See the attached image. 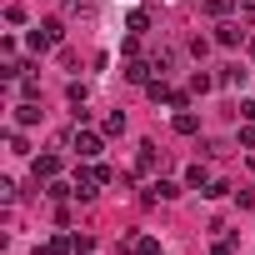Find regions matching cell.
Listing matches in <instances>:
<instances>
[{
    "label": "cell",
    "instance_id": "cell-5",
    "mask_svg": "<svg viewBox=\"0 0 255 255\" xmlns=\"http://www.w3.org/2000/svg\"><path fill=\"white\" fill-rule=\"evenodd\" d=\"M215 45H225V50H235V45H245V30H240L235 20H220V25H215Z\"/></svg>",
    "mask_w": 255,
    "mask_h": 255
},
{
    "label": "cell",
    "instance_id": "cell-13",
    "mask_svg": "<svg viewBox=\"0 0 255 255\" xmlns=\"http://www.w3.org/2000/svg\"><path fill=\"white\" fill-rule=\"evenodd\" d=\"M70 250H75V240H70V235H55V240H50L40 255H70Z\"/></svg>",
    "mask_w": 255,
    "mask_h": 255
},
{
    "label": "cell",
    "instance_id": "cell-15",
    "mask_svg": "<svg viewBox=\"0 0 255 255\" xmlns=\"http://www.w3.org/2000/svg\"><path fill=\"white\" fill-rule=\"evenodd\" d=\"M20 100H40V80L35 75H20Z\"/></svg>",
    "mask_w": 255,
    "mask_h": 255
},
{
    "label": "cell",
    "instance_id": "cell-7",
    "mask_svg": "<svg viewBox=\"0 0 255 255\" xmlns=\"http://www.w3.org/2000/svg\"><path fill=\"white\" fill-rule=\"evenodd\" d=\"M175 195H180V185H175V180H155L140 200H145V205H155V200H175Z\"/></svg>",
    "mask_w": 255,
    "mask_h": 255
},
{
    "label": "cell",
    "instance_id": "cell-18",
    "mask_svg": "<svg viewBox=\"0 0 255 255\" xmlns=\"http://www.w3.org/2000/svg\"><path fill=\"white\" fill-rule=\"evenodd\" d=\"M240 80H245L240 65H225V70H220V85H240Z\"/></svg>",
    "mask_w": 255,
    "mask_h": 255
},
{
    "label": "cell",
    "instance_id": "cell-20",
    "mask_svg": "<svg viewBox=\"0 0 255 255\" xmlns=\"http://www.w3.org/2000/svg\"><path fill=\"white\" fill-rule=\"evenodd\" d=\"M205 155H210V160H220V155H230V145H225V140H205Z\"/></svg>",
    "mask_w": 255,
    "mask_h": 255
},
{
    "label": "cell",
    "instance_id": "cell-19",
    "mask_svg": "<svg viewBox=\"0 0 255 255\" xmlns=\"http://www.w3.org/2000/svg\"><path fill=\"white\" fill-rule=\"evenodd\" d=\"M85 95H90V90H85L80 80H70V90H65V100H70V105H85Z\"/></svg>",
    "mask_w": 255,
    "mask_h": 255
},
{
    "label": "cell",
    "instance_id": "cell-14",
    "mask_svg": "<svg viewBox=\"0 0 255 255\" xmlns=\"http://www.w3.org/2000/svg\"><path fill=\"white\" fill-rule=\"evenodd\" d=\"M235 10V0H205V15H215V20H225Z\"/></svg>",
    "mask_w": 255,
    "mask_h": 255
},
{
    "label": "cell",
    "instance_id": "cell-23",
    "mask_svg": "<svg viewBox=\"0 0 255 255\" xmlns=\"http://www.w3.org/2000/svg\"><path fill=\"white\" fill-rule=\"evenodd\" d=\"M240 145H245V150H255V120H250L245 130H240Z\"/></svg>",
    "mask_w": 255,
    "mask_h": 255
},
{
    "label": "cell",
    "instance_id": "cell-11",
    "mask_svg": "<svg viewBox=\"0 0 255 255\" xmlns=\"http://www.w3.org/2000/svg\"><path fill=\"white\" fill-rule=\"evenodd\" d=\"M135 165H140V170H155V165H160V150H155V140H140V155H135Z\"/></svg>",
    "mask_w": 255,
    "mask_h": 255
},
{
    "label": "cell",
    "instance_id": "cell-12",
    "mask_svg": "<svg viewBox=\"0 0 255 255\" xmlns=\"http://www.w3.org/2000/svg\"><path fill=\"white\" fill-rule=\"evenodd\" d=\"M100 135H125V110H110L100 120Z\"/></svg>",
    "mask_w": 255,
    "mask_h": 255
},
{
    "label": "cell",
    "instance_id": "cell-27",
    "mask_svg": "<svg viewBox=\"0 0 255 255\" xmlns=\"http://www.w3.org/2000/svg\"><path fill=\"white\" fill-rule=\"evenodd\" d=\"M245 50H250V55H255V35H250V40H245Z\"/></svg>",
    "mask_w": 255,
    "mask_h": 255
},
{
    "label": "cell",
    "instance_id": "cell-22",
    "mask_svg": "<svg viewBox=\"0 0 255 255\" xmlns=\"http://www.w3.org/2000/svg\"><path fill=\"white\" fill-rule=\"evenodd\" d=\"M200 195H210V200H220V195H230V185H225V180H210V185H205Z\"/></svg>",
    "mask_w": 255,
    "mask_h": 255
},
{
    "label": "cell",
    "instance_id": "cell-9",
    "mask_svg": "<svg viewBox=\"0 0 255 255\" xmlns=\"http://www.w3.org/2000/svg\"><path fill=\"white\" fill-rule=\"evenodd\" d=\"M200 130V115L195 110H175V135H195Z\"/></svg>",
    "mask_w": 255,
    "mask_h": 255
},
{
    "label": "cell",
    "instance_id": "cell-21",
    "mask_svg": "<svg viewBox=\"0 0 255 255\" xmlns=\"http://www.w3.org/2000/svg\"><path fill=\"white\" fill-rule=\"evenodd\" d=\"M50 200H65V195H75V185H60V180H50V190H45Z\"/></svg>",
    "mask_w": 255,
    "mask_h": 255
},
{
    "label": "cell",
    "instance_id": "cell-17",
    "mask_svg": "<svg viewBox=\"0 0 255 255\" xmlns=\"http://www.w3.org/2000/svg\"><path fill=\"white\" fill-rule=\"evenodd\" d=\"M140 30H150V15L145 10H130V35H140Z\"/></svg>",
    "mask_w": 255,
    "mask_h": 255
},
{
    "label": "cell",
    "instance_id": "cell-8",
    "mask_svg": "<svg viewBox=\"0 0 255 255\" xmlns=\"http://www.w3.org/2000/svg\"><path fill=\"white\" fill-rule=\"evenodd\" d=\"M205 185H210V165H200V160H195V165L185 170V190H205Z\"/></svg>",
    "mask_w": 255,
    "mask_h": 255
},
{
    "label": "cell",
    "instance_id": "cell-28",
    "mask_svg": "<svg viewBox=\"0 0 255 255\" xmlns=\"http://www.w3.org/2000/svg\"><path fill=\"white\" fill-rule=\"evenodd\" d=\"M245 10H255V0H245Z\"/></svg>",
    "mask_w": 255,
    "mask_h": 255
},
{
    "label": "cell",
    "instance_id": "cell-10",
    "mask_svg": "<svg viewBox=\"0 0 255 255\" xmlns=\"http://www.w3.org/2000/svg\"><path fill=\"white\" fill-rule=\"evenodd\" d=\"M40 120V100H20L15 105V125H35Z\"/></svg>",
    "mask_w": 255,
    "mask_h": 255
},
{
    "label": "cell",
    "instance_id": "cell-26",
    "mask_svg": "<svg viewBox=\"0 0 255 255\" xmlns=\"http://www.w3.org/2000/svg\"><path fill=\"white\" fill-rule=\"evenodd\" d=\"M210 255H235V250H230V245L220 240V245H210Z\"/></svg>",
    "mask_w": 255,
    "mask_h": 255
},
{
    "label": "cell",
    "instance_id": "cell-24",
    "mask_svg": "<svg viewBox=\"0 0 255 255\" xmlns=\"http://www.w3.org/2000/svg\"><path fill=\"white\" fill-rule=\"evenodd\" d=\"M80 10H90V0H65V15H80Z\"/></svg>",
    "mask_w": 255,
    "mask_h": 255
},
{
    "label": "cell",
    "instance_id": "cell-16",
    "mask_svg": "<svg viewBox=\"0 0 255 255\" xmlns=\"http://www.w3.org/2000/svg\"><path fill=\"white\" fill-rule=\"evenodd\" d=\"M210 85H215V80H210V75H205V70H195V75H190V95H205V90H210Z\"/></svg>",
    "mask_w": 255,
    "mask_h": 255
},
{
    "label": "cell",
    "instance_id": "cell-6",
    "mask_svg": "<svg viewBox=\"0 0 255 255\" xmlns=\"http://www.w3.org/2000/svg\"><path fill=\"white\" fill-rule=\"evenodd\" d=\"M30 170H35V180H45V185H50V180L60 175V155H35V160H30Z\"/></svg>",
    "mask_w": 255,
    "mask_h": 255
},
{
    "label": "cell",
    "instance_id": "cell-3",
    "mask_svg": "<svg viewBox=\"0 0 255 255\" xmlns=\"http://www.w3.org/2000/svg\"><path fill=\"white\" fill-rule=\"evenodd\" d=\"M70 145H75V155H80V160H95V155L105 150V135H95V130H80V135H70Z\"/></svg>",
    "mask_w": 255,
    "mask_h": 255
},
{
    "label": "cell",
    "instance_id": "cell-25",
    "mask_svg": "<svg viewBox=\"0 0 255 255\" xmlns=\"http://www.w3.org/2000/svg\"><path fill=\"white\" fill-rule=\"evenodd\" d=\"M240 115H245V120H255V100H240Z\"/></svg>",
    "mask_w": 255,
    "mask_h": 255
},
{
    "label": "cell",
    "instance_id": "cell-1",
    "mask_svg": "<svg viewBox=\"0 0 255 255\" xmlns=\"http://www.w3.org/2000/svg\"><path fill=\"white\" fill-rule=\"evenodd\" d=\"M110 180H115L110 165H85V170H75V200H95Z\"/></svg>",
    "mask_w": 255,
    "mask_h": 255
},
{
    "label": "cell",
    "instance_id": "cell-2",
    "mask_svg": "<svg viewBox=\"0 0 255 255\" xmlns=\"http://www.w3.org/2000/svg\"><path fill=\"white\" fill-rule=\"evenodd\" d=\"M60 35H65V25L50 15V20H40V25L30 30V50H35V55H45V50H55V45H60Z\"/></svg>",
    "mask_w": 255,
    "mask_h": 255
},
{
    "label": "cell",
    "instance_id": "cell-4",
    "mask_svg": "<svg viewBox=\"0 0 255 255\" xmlns=\"http://www.w3.org/2000/svg\"><path fill=\"white\" fill-rule=\"evenodd\" d=\"M125 80H130V85H150V80H155V65L130 55V60H125Z\"/></svg>",
    "mask_w": 255,
    "mask_h": 255
}]
</instances>
